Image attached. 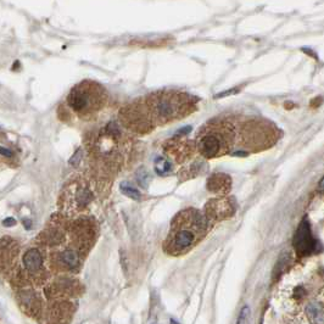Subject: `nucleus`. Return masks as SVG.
I'll use <instances>...</instances> for the list:
<instances>
[{"label":"nucleus","mask_w":324,"mask_h":324,"mask_svg":"<svg viewBox=\"0 0 324 324\" xmlns=\"http://www.w3.org/2000/svg\"><path fill=\"white\" fill-rule=\"evenodd\" d=\"M140 100L152 128L179 121L197 110L196 99L179 90H157Z\"/></svg>","instance_id":"1"},{"label":"nucleus","mask_w":324,"mask_h":324,"mask_svg":"<svg viewBox=\"0 0 324 324\" xmlns=\"http://www.w3.org/2000/svg\"><path fill=\"white\" fill-rule=\"evenodd\" d=\"M210 221L196 208L181 211L173 218L170 234L165 242V251L171 255H182L194 248L206 235Z\"/></svg>","instance_id":"2"},{"label":"nucleus","mask_w":324,"mask_h":324,"mask_svg":"<svg viewBox=\"0 0 324 324\" xmlns=\"http://www.w3.org/2000/svg\"><path fill=\"white\" fill-rule=\"evenodd\" d=\"M237 127L227 119H215L200 128L195 143L205 159H218L227 155L237 141Z\"/></svg>","instance_id":"3"},{"label":"nucleus","mask_w":324,"mask_h":324,"mask_svg":"<svg viewBox=\"0 0 324 324\" xmlns=\"http://www.w3.org/2000/svg\"><path fill=\"white\" fill-rule=\"evenodd\" d=\"M67 108L82 121H94L108 108L109 95L103 85L85 79L74 85L66 98Z\"/></svg>","instance_id":"4"},{"label":"nucleus","mask_w":324,"mask_h":324,"mask_svg":"<svg viewBox=\"0 0 324 324\" xmlns=\"http://www.w3.org/2000/svg\"><path fill=\"white\" fill-rule=\"evenodd\" d=\"M94 199L87 179L74 177L64 187L58 200V206L64 216H77L84 212Z\"/></svg>","instance_id":"5"},{"label":"nucleus","mask_w":324,"mask_h":324,"mask_svg":"<svg viewBox=\"0 0 324 324\" xmlns=\"http://www.w3.org/2000/svg\"><path fill=\"white\" fill-rule=\"evenodd\" d=\"M120 120L126 128L139 134H148L154 130L140 99L125 106L120 112Z\"/></svg>","instance_id":"6"},{"label":"nucleus","mask_w":324,"mask_h":324,"mask_svg":"<svg viewBox=\"0 0 324 324\" xmlns=\"http://www.w3.org/2000/svg\"><path fill=\"white\" fill-rule=\"evenodd\" d=\"M269 136V127L256 121L246 123L245 126H243L239 133L240 144L243 148L250 150L264 148L267 145L266 140H268Z\"/></svg>","instance_id":"7"},{"label":"nucleus","mask_w":324,"mask_h":324,"mask_svg":"<svg viewBox=\"0 0 324 324\" xmlns=\"http://www.w3.org/2000/svg\"><path fill=\"white\" fill-rule=\"evenodd\" d=\"M294 249L299 256H310L317 249V242L313 238L310 224L307 221H302L294 235Z\"/></svg>","instance_id":"8"},{"label":"nucleus","mask_w":324,"mask_h":324,"mask_svg":"<svg viewBox=\"0 0 324 324\" xmlns=\"http://www.w3.org/2000/svg\"><path fill=\"white\" fill-rule=\"evenodd\" d=\"M163 150L166 154L170 155L172 159H175L177 162H184L194 155V152L197 151L196 143L188 139L175 138L168 140L163 145Z\"/></svg>","instance_id":"9"},{"label":"nucleus","mask_w":324,"mask_h":324,"mask_svg":"<svg viewBox=\"0 0 324 324\" xmlns=\"http://www.w3.org/2000/svg\"><path fill=\"white\" fill-rule=\"evenodd\" d=\"M235 206L232 199L227 196H219L210 200L205 206V216L210 222L222 221L224 218L233 216Z\"/></svg>","instance_id":"10"},{"label":"nucleus","mask_w":324,"mask_h":324,"mask_svg":"<svg viewBox=\"0 0 324 324\" xmlns=\"http://www.w3.org/2000/svg\"><path fill=\"white\" fill-rule=\"evenodd\" d=\"M230 178L223 173H216L207 179V190L218 195V196H227L230 190Z\"/></svg>","instance_id":"11"},{"label":"nucleus","mask_w":324,"mask_h":324,"mask_svg":"<svg viewBox=\"0 0 324 324\" xmlns=\"http://www.w3.org/2000/svg\"><path fill=\"white\" fill-rule=\"evenodd\" d=\"M23 266L28 272H38L43 267V256L41 251L36 248L29 249L23 256Z\"/></svg>","instance_id":"12"},{"label":"nucleus","mask_w":324,"mask_h":324,"mask_svg":"<svg viewBox=\"0 0 324 324\" xmlns=\"http://www.w3.org/2000/svg\"><path fill=\"white\" fill-rule=\"evenodd\" d=\"M306 316L312 324H324V304L311 302L306 307Z\"/></svg>","instance_id":"13"},{"label":"nucleus","mask_w":324,"mask_h":324,"mask_svg":"<svg viewBox=\"0 0 324 324\" xmlns=\"http://www.w3.org/2000/svg\"><path fill=\"white\" fill-rule=\"evenodd\" d=\"M60 262L66 267V268L69 269H74L78 267L79 264V256L78 253H77L74 249H65L63 253H60Z\"/></svg>","instance_id":"14"},{"label":"nucleus","mask_w":324,"mask_h":324,"mask_svg":"<svg viewBox=\"0 0 324 324\" xmlns=\"http://www.w3.org/2000/svg\"><path fill=\"white\" fill-rule=\"evenodd\" d=\"M171 171H172V165H171V162L168 161L167 159H165V157H157V159L155 160V172H156L157 175L165 177L166 175H168Z\"/></svg>","instance_id":"15"},{"label":"nucleus","mask_w":324,"mask_h":324,"mask_svg":"<svg viewBox=\"0 0 324 324\" xmlns=\"http://www.w3.org/2000/svg\"><path fill=\"white\" fill-rule=\"evenodd\" d=\"M121 192L125 195H127V196L132 197V199H135V200L140 199V193H139L138 190H136L135 188H133V187H130V184H122V186H121Z\"/></svg>","instance_id":"16"},{"label":"nucleus","mask_w":324,"mask_h":324,"mask_svg":"<svg viewBox=\"0 0 324 324\" xmlns=\"http://www.w3.org/2000/svg\"><path fill=\"white\" fill-rule=\"evenodd\" d=\"M248 316H249V307L245 306L240 313V317L238 320V324H248Z\"/></svg>","instance_id":"17"},{"label":"nucleus","mask_w":324,"mask_h":324,"mask_svg":"<svg viewBox=\"0 0 324 324\" xmlns=\"http://www.w3.org/2000/svg\"><path fill=\"white\" fill-rule=\"evenodd\" d=\"M320 192L322 193V194H324V178L321 181V183H320Z\"/></svg>","instance_id":"18"},{"label":"nucleus","mask_w":324,"mask_h":324,"mask_svg":"<svg viewBox=\"0 0 324 324\" xmlns=\"http://www.w3.org/2000/svg\"><path fill=\"white\" fill-rule=\"evenodd\" d=\"M171 324H178V323L175 322V320H171Z\"/></svg>","instance_id":"19"}]
</instances>
